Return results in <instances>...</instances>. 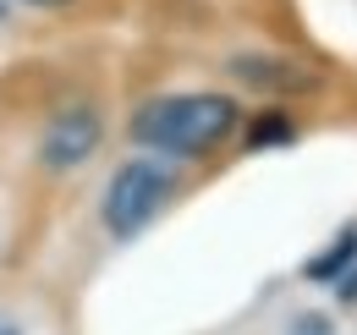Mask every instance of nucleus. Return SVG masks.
<instances>
[{"label":"nucleus","instance_id":"7ed1b4c3","mask_svg":"<svg viewBox=\"0 0 357 335\" xmlns=\"http://www.w3.org/2000/svg\"><path fill=\"white\" fill-rule=\"evenodd\" d=\"M99 137H105V126L93 116V105H61L55 116H50L45 137H39V154H45L50 170H77L89 160L93 149H99Z\"/></svg>","mask_w":357,"mask_h":335},{"label":"nucleus","instance_id":"20e7f679","mask_svg":"<svg viewBox=\"0 0 357 335\" xmlns=\"http://www.w3.org/2000/svg\"><path fill=\"white\" fill-rule=\"evenodd\" d=\"M352 264H357V225H347V231H341V242H335L330 253H319V258L308 264V281H335V275H347Z\"/></svg>","mask_w":357,"mask_h":335},{"label":"nucleus","instance_id":"f257e3e1","mask_svg":"<svg viewBox=\"0 0 357 335\" xmlns=\"http://www.w3.org/2000/svg\"><path fill=\"white\" fill-rule=\"evenodd\" d=\"M231 132H236V105L225 94H165V99L137 105L132 116V143L160 149L171 160L215 154Z\"/></svg>","mask_w":357,"mask_h":335},{"label":"nucleus","instance_id":"423d86ee","mask_svg":"<svg viewBox=\"0 0 357 335\" xmlns=\"http://www.w3.org/2000/svg\"><path fill=\"white\" fill-rule=\"evenodd\" d=\"M341 297H357V264H352V275H347V286H341Z\"/></svg>","mask_w":357,"mask_h":335},{"label":"nucleus","instance_id":"f03ea898","mask_svg":"<svg viewBox=\"0 0 357 335\" xmlns=\"http://www.w3.org/2000/svg\"><path fill=\"white\" fill-rule=\"evenodd\" d=\"M171 187H176V176L160 165V160H127V165L110 176L105 204H99L105 231H110L116 242H132L137 231L171 204Z\"/></svg>","mask_w":357,"mask_h":335},{"label":"nucleus","instance_id":"6e6552de","mask_svg":"<svg viewBox=\"0 0 357 335\" xmlns=\"http://www.w3.org/2000/svg\"><path fill=\"white\" fill-rule=\"evenodd\" d=\"M0 335H17V330H11V325H0Z\"/></svg>","mask_w":357,"mask_h":335},{"label":"nucleus","instance_id":"39448f33","mask_svg":"<svg viewBox=\"0 0 357 335\" xmlns=\"http://www.w3.org/2000/svg\"><path fill=\"white\" fill-rule=\"evenodd\" d=\"M297 137V126H291V116H280V110H269V116H259V121L248 126V149L259 154V149H280V143H291Z\"/></svg>","mask_w":357,"mask_h":335},{"label":"nucleus","instance_id":"0eeeda50","mask_svg":"<svg viewBox=\"0 0 357 335\" xmlns=\"http://www.w3.org/2000/svg\"><path fill=\"white\" fill-rule=\"evenodd\" d=\"M28 6H61V0H28Z\"/></svg>","mask_w":357,"mask_h":335}]
</instances>
